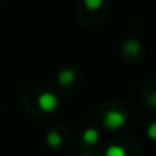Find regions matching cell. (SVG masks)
Segmentation results:
<instances>
[{
  "mask_svg": "<svg viewBox=\"0 0 156 156\" xmlns=\"http://www.w3.org/2000/svg\"><path fill=\"white\" fill-rule=\"evenodd\" d=\"M89 9H97V8H100L101 5H103V2L101 0H86V3H84Z\"/></svg>",
  "mask_w": 156,
  "mask_h": 156,
  "instance_id": "cell-8",
  "label": "cell"
},
{
  "mask_svg": "<svg viewBox=\"0 0 156 156\" xmlns=\"http://www.w3.org/2000/svg\"><path fill=\"white\" fill-rule=\"evenodd\" d=\"M73 78H75L73 70H70V69H64V70H61V72L58 73L57 80H58V83H60V84L67 86V84H70V83L73 81Z\"/></svg>",
  "mask_w": 156,
  "mask_h": 156,
  "instance_id": "cell-3",
  "label": "cell"
},
{
  "mask_svg": "<svg viewBox=\"0 0 156 156\" xmlns=\"http://www.w3.org/2000/svg\"><path fill=\"white\" fill-rule=\"evenodd\" d=\"M100 138V133L97 129H86L84 133H83V141L86 144H95Z\"/></svg>",
  "mask_w": 156,
  "mask_h": 156,
  "instance_id": "cell-5",
  "label": "cell"
},
{
  "mask_svg": "<svg viewBox=\"0 0 156 156\" xmlns=\"http://www.w3.org/2000/svg\"><path fill=\"white\" fill-rule=\"evenodd\" d=\"M126 121H127V116L122 112H119V110H110L104 116V126L107 129H110V130L122 127L126 124Z\"/></svg>",
  "mask_w": 156,
  "mask_h": 156,
  "instance_id": "cell-1",
  "label": "cell"
},
{
  "mask_svg": "<svg viewBox=\"0 0 156 156\" xmlns=\"http://www.w3.org/2000/svg\"><path fill=\"white\" fill-rule=\"evenodd\" d=\"M57 104H58V100H57V97H55L54 94H51V92H44V94H41V95L38 97V106H40V109L44 110V112H52V110L57 107Z\"/></svg>",
  "mask_w": 156,
  "mask_h": 156,
  "instance_id": "cell-2",
  "label": "cell"
},
{
  "mask_svg": "<svg viewBox=\"0 0 156 156\" xmlns=\"http://www.w3.org/2000/svg\"><path fill=\"white\" fill-rule=\"evenodd\" d=\"M139 49H141V46H139V43H138L136 40H127V41L124 43V52H126L127 55H130V57L136 55V54L139 52Z\"/></svg>",
  "mask_w": 156,
  "mask_h": 156,
  "instance_id": "cell-4",
  "label": "cell"
},
{
  "mask_svg": "<svg viewBox=\"0 0 156 156\" xmlns=\"http://www.w3.org/2000/svg\"><path fill=\"white\" fill-rule=\"evenodd\" d=\"M80 156H87V154H80Z\"/></svg>",
  "mask_w": 156,
  "mask_h": 156,
  "instance_id": "cell-11",
  "label": "cell"
},
{
  "mask_svg": "<svg viewBox=\"0 0 156 156\" xmlns=\"http://www.w3.org/2000/svg\"><path fill=\"white\" fill-rule=\"evenodd\" d=\"M148 101H150V104H151V106H154V107H156V92H153V94L150 95Z\"/></svg>",
  "mask_w": 156,
  "mask_h": 156,
  "instance_id": "cell-10",
  "label": "cell"
},
{
  "mask_svg": "<svg viewBox=\"0 0 156 156\" xmlns=\"http://www.w3.org/2000/svg\"><path fill=\"white\" fill-rule=\"evenodd\" d=\"M106 156H126V151L119 145H110L106 150Z\"/></svg>",
  "mask_w": 156,
  "mask_h": 156,
  "instance_id": "cell-7",
  "label": "cell"
},
{
  "mask_svg": "<svg viewBox=\"0 0 156 156\" xmlns=\"http://www.w3.org/2000/svg\"><path fill=\"white\" fill-rule=\"evenodd\" d=\"M147 135H148L150 139H156V122H151L147 127Z\"/></svg>",
  "mask_w": 156,
  "mask_h": 156,
  "instance_id": "cell-9",
  "label": "cell"
},
{
  "mask_svg": "<svg viewBox=\"0 0 156 156\" xmlns=\"http://www.w3.org/2000/svg\"><path fill=\"white\" fill-rule=\"evenodd\" d=\"M46 142L51 145V147H58L61 144V136L57 133V132H49L46 135Z\"/></svg>",
  "mask_w": 156,
  "mask_h": 156,
  "instance_id": "cell-6",
  "label": "cell"
}]
</instances>
